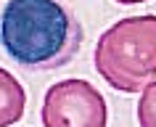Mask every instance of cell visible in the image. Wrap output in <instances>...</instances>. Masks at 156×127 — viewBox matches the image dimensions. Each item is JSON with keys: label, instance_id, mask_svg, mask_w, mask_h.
Here are the masks:
<instances>
[{"label": "cell", "instance_id": "277c9868", "mask_svg": "<svg viewBox=\"0 0 156 127\" xmlns=\"http://www.w3.org/2000/svg\"><path fill=\"white\" fill-rule=\"evenodd\" d=\"M27 90L8 69L0 66V127H11L24 117Z\"/></svg>", "mask_w": 156, "mask_h": 127}, {"label": "cell", "instance_id": "5b68a950", "mask_svg": "<svg viewBox=\"0 0 156 127\" xmlns=\"http://www.w3.org/2000/svg\"><path fill=\"white\" fill-rule=\"evenodd\" d=\"M135 117L140 127H156V82L140 90L138 106H135Z\"/></svg>", "mask_w": 156, "mask_h": 127}, {"label": "cell", "instance_id": "7a4b0ae2", "mask_svg": "<svg viewBox=\"0 0 156 127\" xmlns=\"http://www.w3.org/2000/svg\"><path fill=\"white\" fill-rule=\"evenodd\" d=\"M93 64L119 93H138L156 82V16H124L98 37Z\"/></svg>", "mask_w": 156, "mask_h": 127}, {"label": "cell", "instance_id": "6da1fadb", "mask_svg": "<svg viewBox=\"0 0 156 127\" xmlns=\"http://www.w3.org/2000/svg\"><path fill=\"white\" fill-rule=\"evenodd\" d=\"M0 45L29 72L69 64L82 45V26L58 0H8L0 16Z\"/></svg>", "mask_w": 156, "mask_h": 127}, {"label": "cell", "instance_id": "8992f818", "mask_svg": "<svg viewBox=\"0 0 156 127\" xmlns=\"http://www.w3.org/2000/svg\"><path fill=\"white\" fill-rule=\"evenodd\" d=\"M119 5H138V3H148V0H114Z\"/></svg>", "mask_w": 156, "mask_h": 127}, {"label": "cell", "instance_id": "3957f363", "mask_svg": "<svg viewBox=\"0 0 156 127\" xmlns=\"http://www.w3.org/2000/svg\"><path fill=\"white\" fill-rule=\"evenodd\" d=\"M40 119L45 127H106V98L87 79H58L42 98Z\"/></svg>", "mask_w": 156, "mask_h": 127}]
</instances>
